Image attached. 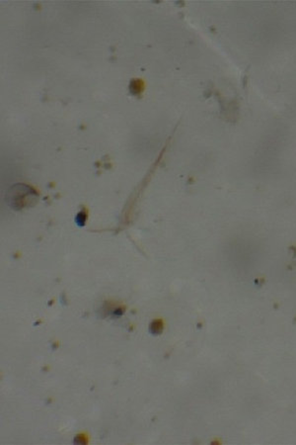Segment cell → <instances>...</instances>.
<instances>
[{"mask_svg":"<svg viewBox=\"0 0 296 445\" xmlns=\"http://www.w3.org/2000/svg\"><path fill=\"white\" fill-rule=\"evenodd\" d=\"M38 199V194L30 186L25 184H16L8 192L7 200L10 206L16 209H22L28 207Z\"/></svg>","mask_w":296,"mask_h":445,"instance_id":"obj_1","label":"cell"},{"mask_svg":"<svg viewBox=\"0 0 296 445\" xmlns=\"http://www.w3.org/2000/svg\"><path fill=\"white\" fill-rule=\"evenodd\" d=\"M142 88H143V84L140 79H135V80H132L130 82L129 89H130V92L132 94H139L142 91Z\"/></svg>","mask_w":296,"mask_h":445,"instance_id":"obj_2","label":"cell"},{"mask_svg":"<svg viewBox=\"0 0 296 445\" xmlns=\"http://www.w3.org/2000/svg\"><path fill=\"white\" fill-rule=\"evenodd\" d=\"M163 330V326L162 323L160 321H155L154 323H152L151 327H150V331L153 334H159Z\"/></svg>","mask_w":296,"mask_h":445,"instance_id":"obj_3","label":"cell"},{"mask_svg":"<svg viewBox=\"0 0 296 445\" xmlns=\"http://www.w3.org/2000/svg\"><path fill=\"white\" fill-rule=\"evenodd\" d=\"M84 213H80V214H78L77 218H80V220H76L77 221L78 224H84V222H85V220H86V216L84 215V216L82 217Z\"/></svg>","mask_w":296,"mask_h":445,"instance_id":"obj_4","label":"cell"}]
</instances>
